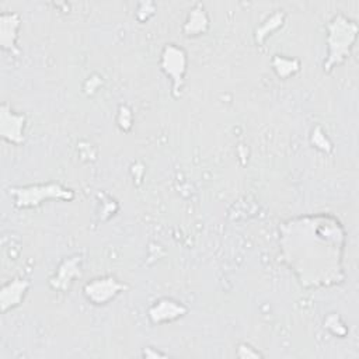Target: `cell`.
<instances>
[{"label": "cell", "mask_w": 359, "mask_h": 359, "mask_svg": "<svg viewBox=\"0 0 359 359\" xmlns=\"http://www.w3.org/2000/svg\"><path fill=\"white\" fill-rule=\"evenodd\" d=\"M344 234L341 223L334 216L324 213L282 223V255L302 286L318 287L342 282Z\"/></svg>", "instance_id": "6da1fadb"}, {"label": "cell", "mask_w": 359, "mask_h": 359, "mask_svg": "<svg viewBox=\"0 0 359 359\" xmlns=\"http://www.w3.org/2000/svg\"><path fill=\"white\" fill-rule=\"evenodd\" d=\"M328 56L324 62V69L331 70L341 65L351 52V48L356 39L358 27L353 21L337 15L328 25Z\"/></svg>", "instance_id": "7a4b0ae2"}, {"label": "cell", "mask_w": 359, "mask_h": 359, "mask_svg": "<svg viewBox=\"0 0 359 359\" xmlns=\"http://www.w3.org/2000/svg\"><path fill=\"white\" fill-rule=\"evenodd\" d=\"M10 194L14 196V203L18 208H32L41 205L45 199L72 201L74 194L72 189L63 188L59 184L29 185L22 188H11Z\"/></svg>", "instance_id": "3957f363"}, {"label": "cell", "mask_w": 359, "mask_h": 359, "mask_svg": "<svg viewBox=\"0 0 359 359\" xmlns=\"http://www.w3.org/2000/svg\"><path fill=\"white\" fill-rule=\"evenodd\" d=\"M126 289L128 286L115 276H102L84 285V296L93 304H107Z\"/></svg>", "instance_id": "277c9868"}, {"label": "cell", "mask_w": 359, "mask_h": 359, "mask_svg": "<svg viewBox=\"0 0 359 359\" xmlns=\"http://www.w3.org/2000/svg\"><path fill=\"white\" fill-rule=\"evenodd\" d=\"M161 69L167 76L171 77L172 90H181L187 70V55L184 49L175 46L174 43L167 45L161 53Z\"/></svg>", "instance_id": "5b68a950"}, {"label": "cell", "mask_w": 359, "mask_h": 359, "mask_svg": "<svg viewBox=\"0 0 359 359\" xmlns=\"http://www.w3.org/2000/svg\"><path fill=\"white\" fill-rule=\"evenodd\" d=\"M1 136L4 140L20 144L24 142V115H18L11 111L6 104L1 107Z\"/></svg>", "instance_id": "8992f818"}, {"label": "cell", "mask_w": 359, "mask_h": 359, "mask_svg": "<svg viewBox=\"0 0 359 359\" xmlns=\"http://www.w3.org/2000/svg\"><path fill=\"white\" fill-rule=\"evenodd\" d=\"M185 313H187V307L184 304L172 299H160L150 307L149 317L151 323L163 324V323H170L182 317Z\"/></svg>", "instance_id": "52a82bcc"}, {"label": "cell", "mask_w": 359, "mask_h": 359, "mask_svg": "<svg viewBox=\"0 0 359 359\" xmlns=\"http://www.w3.org/2000/svg\"><path fill=\"white\" fill-rule=\"evenodd\" d=\"M29 287V283L24 279H14L10 283L4 285L0 293V302H1V309L6 313L7 310L18 306L21 300L24 299L27 290Z\"/></svg>", "instance_id": "ba28073f"}, {"label": "cell", "mask_w": 359, "mask_h": 359, "mask_svg": "<svg viewBox=\"0 0 359 359\" xmlns=\"http://www.w3.org/2000/svg\"><path fill=\"white\" fill-rule=\"evenodd\" d=\"M80 259L70 258L60 264L56 276L52 279V286L55 289L65 290L69 287V285L73 282L76 276H80Z\"/></svg>", "instance_id": "9c48e42d"}, {"label": "cell", "mask_w": 359, "mask_h": 359, "mask_svg": "<svg viewBox=\"0 0 359 359\" xmlns=\"http://www.w3.org/2000/svg\"><path fill=\"white\" fill-rule=\"evenodd\" d=\"M209 21L208 17L203 11V7L201 4H198L188 17V21L184 25V32L187 35H199L203 34L208 29Z\"/></svg>", "instance_id": "30bf717a"}, {"label": "cell", "mask_w": 359, "mask_h": 359, "mask_svg": "<svg viewBox=\"0 0 359 359\" xmlns=\"http://www.w3.org/2000/svg\"><path fill=\"white\" fill-rule=\"evenodd\" d=\"M0 35H4L6 32H10L14 38H17V28H18V15L17 14H3L0 18ZM15 42L11 39V36H8L7 42L3 45L4 49H11L14 48Z\"/></svg>", "instance_id": "8fae6325"}, {"label": "cell", "mask_w": 359, "mask_h": 359, "mask_svg": "<svg viewBox=\"0 0 359 359\" xmlns=\"http://www.w3.org/2000/svg\"><path fill=\"white\" fill-rule=\"evenodd\" d=\"M272 66L273 70L276 72V74L282 79L289 77L290 74L296 73L299 70V62L294 59H287L285 56L280 55H275V57L272 59Z\"/></svg>", "instance_id": "7c38bea8"}, {"label": "cell", "mask_w": 359, "mask_h": 359, "mask_svg": "<svg viewBox=\"0 0 359 359\" xmlns=\"http://www.w3.org/2000/svg\"><path fill=\"white\" fill-rule=\"evenodd\" d=\"M237 355L240 356V358H261L262 355L258 352V351H255L254 348H251V346H248V345H240V348H238V351H237Z\"/></svg>", "instance_id": "4fadbf2b"}]
</instances>
